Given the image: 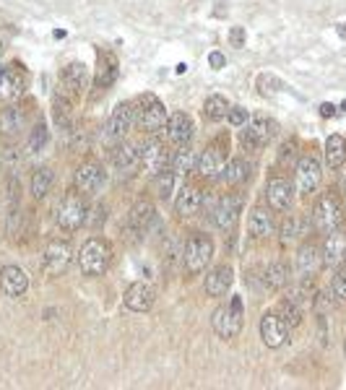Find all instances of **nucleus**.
<instances>
[{
    "label": "nucleus",
    "instance_id": "f257e3e1",
    "mask_svg": "<svg viewBox=\"0 0 346 390\" xmlns=\"http://www.w3.org/2000/svg\"><path fill=\"white\" fill-rule=\"evenodd\" d=\"M112 263V247L102 237H89L78 253V268L83 276H104Z\"/></svg>",
    "mask_w": 346,
    "mask_h": 390
},
{
    "label": "nucleus",
    "instance_id": "f03ea898",
    "mask_svg": "<svg viewBox=\"0 0 346 390\" xmlns=\"http://www.w3.org/2000/svg\"><path fill=\"white\" fill-rule=\"evenodd\" d=\"M341 221H344V206H341V200L333 193L320 195L318 203L312 206V227L318 229L320 235H331V232L341 229Z\"/></svg>",
    "mask_w": 346,
    "mask_h": 390
},
{
    "label": "nucleus",
    "instance_id": "7ed1b4c3",
    "mask_svg": "<svg viewBox=\"0 0 346 390\" xmlns=\"http://www.w3.org/2000/svg\"><path fill=\"white\" fill-rule=\"evenodd\" d=\"M136 118H138V125L144 127L146 133H159V130L167 125V118H169V115H167V107L156 99L154 94H144V97L138 99Z\"/></svg>",
    "mask_w": 346,
    "mask_h": 390
},
{
    "label": "nucleus",
    "instance_id": "20e7f679",
    "mask_svg": "<svg viewBox=\"0 0 346 390\" xmlns=\"http://www.w3.org/2000/svg\"><path fill=\"white\" fill-rule=\"evenodd\" d=\"M214 258V242H211L206 235H195L188 239L185 245V253H182V263H185V271L188 273H200L206 271V265L211 263Z\"/></svg>",
    "mask_w": 346,
    "mask_h": 390
},
{
    "label": "nucleus",
    "instance_id": "39448f33",
    "mask_svg": "<svg viewBox=\"0 0 346 390\" xmlns=\"http://www.w3.org/2000/svg\"><path fill=\"white\" fill-rule=\"evenodd\" d=\"M211 323H214V330L221 338H235L242 330V300L232 297L229 305H224V307H219L214 312Z\"/></svg>",
    "mask_w": 346,
    "mask_h": 390
},
{
    "label": "nucleus",
    "instance_id": "423d86ee",
    "mask_svg": "<svg viewBox=\"0 0 346 390\" xmlns=\"http://www.w3.org/2000/svg\"><path fill=\"white\" fill-rule=\"evenodd\" d=\"M86 218H89V209H86V203H83L81 193L68 195V198L60 203V209H57V227L65 229V232L81 229L83 224H86Z\"/></svg>",
    "mask_w": 346,
    "mask_h": 390
},
{
    "label": "nucleus",
    "instance_id": "0eeeda50",
    "mask_svg": "<svg viewBox=\"0 0 346 390\" xmlns=\"http://www.w3.org/2000/svg\"><path fill=\"white\" fill-rule=\"evenodd\" d=\"M73 260V247L65 239H53L47 242L45 253H42V271L47 276H60L68 271V265Z\"/></svg>",
    "mask_w": 346,
    "mask_h": 390
},
{
    "label": "nucleus",
    "instance_id": "6e6552de",
    "mask_svg": "<svg viewBox=\"0 0 346 390\" xmlns=\"http://www.w3.org/2000/svg\"><path fill=\"white\" fill-rule=\"evenodd\" d=\"M29 86V73L24 65L11 63L0 71V99L3 102H13L18 99Z\"/></svg>",
    "mask_w": 346,
    "mask_h": 390
},
{
    "label": "nucleus",
    "instance_id": "1a4fd4ad",
    "mask_svg": "<svg viewBox=\"0 0 346 390\" xmlns=\"http://www.w3.org/2000/svg\"><path fill=\"white\" fill-rule=\"evenodd\" d=\"M273 133H276V123L263 118V115H258L242 130V146L250 148V151H261V148H265V146L271 144Z\"/></svg>",
    "mask_w": 346,
    "mask_h": 390
},
{
    "label": "nucleus",
    "instance_id": "9d476101",
    "mask_svg": "<svg viewBox=\"0 0 346 390\" xmlns=\"http://www.w3.org/2000/svg\"><path fill=\"white\" fill-rule=\"evenodd\" d=\"M102 182H104V172H102V164L94 162V159L81 162L76 174H73L76 193H81V195H94L102 188Z\"/></svg>",
    "mask_w": 346,
    "mask_h": 390
},
{
    "label": "nucleus",
    "instance_id": "9b49d317",
    "mask_svg": "<svg viewBox=\"0 0 346 390\" xmlns=\"http://www.w3.org/2000/svg\"><path fill=\"white\" fill-rule=\"evenodd\" d=\"M320 162L315 156H302L297 162V169H294V185H297V193L300 195H310L315 193V188L320 185Z\"/></svg>",
    "mask_w": 346,
    "mask_h": 390
},
{
    "label": "nucleus",
    "instance_id": "f8f14e48",
    "mask_svg": "<svg viewBox=\"0 0 346 390\" xmlns=\"http://www.w3.org/2000/svg\"><path fill=\"white\" fill-rule=\"evenodd\" d=\"M133 123H136V107L130 102H120L107 120V138L109 141H123L127 130L133 127Z\"/></svg>",
    "mask_w": 346,
    "mask_h": 390
},
{
    "label": "nucleus",
    "instance_id": "ddd939ff",
    "mask_svg": "<svg viewBox=\"0 0 346 390\" xmlns=\"http://www.w3.org/2000/svg\"><path fill=\"white\" fill-rule=\"evenodd\" d=\"M86 83H89V71L83 63H68L60 73V89H63V97H68V99L81 97Z\"/></svg>",
    "mask_w": 346,
    "mask_h": 390
},
{
    "label": "nucleus",
    "instance_id": "4468645a",
    "mask_svg": "<svg viewBox=\"0 0 346 390\" xmlns=\"http://www.w3.org/2000/svg\"><path fill=\"white\" fill-rule=\"evenodd\" d=\"M167 164H169V154H167V146L162 141L151 138L148 144H144V148H141V167H144V172L148 177H156L159 172H164Z\"/></svg>",
    "mask_w": 346,
    "mask_h": 390
},
{
    "label": "nucleus",
    "instance_id": "2eb2a0df",
    "mask_svg": "<svg viewBox=\"0 0 346 390\" xmlns=\"http://www.w3.org/2000/svg\"><path fill=\"white\" fill-rule=\"evenodd\" d=\"M286 333H289V326H286V320H284L282 315L265 312L263 318H261V338H263V344L268 346V349L284 346Z\"/></svg>",
    "mask_w": 346,
    "mask_h": 390
},
{
    "label": "nucleus",
    "instance_id": "dca6fc26",
    "mask_svg": "<svg viewBox=\"0 0 346 390\" xmlns=\"http://www.w3.org/2000/svg\"><path fill=\"white\" fill-rule=\"evenodd\" d=\"M227 148L221 144H211L206 146V151L198 156V164H195V172L200 174V177H206V180H211V177H216V174H221V169H224V164H227V154H224Z\"/></svg>",
    "mask_w": 346,
    "mask_h": 390
},
{
    "label": "nucleus",
    "instance_id": "f3484780",
    "mask_svg": "<svg viewBox=\"0 0 346 390\" xmlns=\"http://www.w3.org/2000/svg\"><path fill=\"white\" fill-rule=\"evenodd\" d=\"M156 300V289L151 281H136L130 284L125 291V307L130 312H148Z\"/></svg>",
    "mask_w": 346,
    "mask_h": 390
},
{
    "label": "nucleus",
    "instance_id": "a211bd4d",
    "mask_svg": "<svg viewBox=\"0 0 346 390\" xmlns=\"http://www.w3.org/2000/svg\"><path fill=\"white\" fill-rule=\"evenodd\" d=\"M291 198H294V188L289 185V180L284 177H273L265 185V200H268V209L273 211H289Z\"/></svg>",
    "mask_w": 346,
    "mask_h": 390
},
{
    "label": "nucleus",
    "instance_id": "6ab92c4d",
    "mask_svg": "<svg viewBox=\"0 0 346 390\" xmlns=\"http://www.w3.org/2000/svg\"><path fill=\"white\" fill-rule=\"evenodd\" d=\"M240 209H242L240 195H224V198L219 200L216 211H214V224L221 232H229L237 224V218H240Z\"/></svg>",
    "mask_w": 346,
    "mask_h": 390
},
{
    "label": "nucleus",
    "instance_id": "aec40b11",
    "mask_svg": "<svg viewBox=\"0 0 346 390\" xmlns=\"http://www.w3.org/2000/svg\"><path fill=\"white\" fill-rule=\"evenodd\" d=\"M167 138H169V144L174 146H188V141L193 138V120L191 115H185V112H174L167 118Z\"/></svg>",
    "mask_w": 346,
    "mask_h": 390
},
{
    "label": "nucleus",
    "instance_id": "412c9836",
    "mask_svg": "<svg viewBox=\"0 0 346 390\" xmlns=\"http://www.w3.org/2000/svg\"><path fill=\"white\" fill-rule=\"evenodd\" d=\"M0 289L6 291L8 297H21L29 289V276L24 268L18 265H6L0 271Z\"/></svg>",
    "mask_w": 346,
    "mask_h": 390
},
{
    "label": "nucleus",
    "instance_id": "4be33fe9",
    "mask_svg": "<svg viewBox=\"0 0 346 390\" xmlns=\"http://www.w3.org/2000/svg\"><path fill=\"white\" fill-rule=\"evenodd\" d=\"M346 260V235L341 229L336 232H331L326 237V245H323V263L328 268H338V265H344Z\"/></svg>",
    "mask_w": 346,
    "mask_h": 390
},
{
    "label": "nucleus",
    "instance_id": "5701e85b",
    "mask_svg": "<svg viewBox=\"0 0 346 390\" xmlns=\"http://www.w3.org/2000/svg\"><path fill=\"white\" fill-rule=\"evenodd\" d=\"M323 265V253H318L315 245H302L297 253V276L302 281H310Z\"/></svg>",
    "mask_w": 346,
    "mask_h": 390
},
{
    "label": "nucleus",
    "instance_id": "b1692460",
    "mask_svg": "<svg viewBox=\"0 0 346 390\" xmlns=\"http://www.w3.org/2000/svg\"><path fill=\"white\" fill-rule=\"evenodd\" d=\"M27 130V112L21 107H6L0 112V136L18 138Z\"/></svg>",
    "mask_w": 346,
    "mask_h": 390
},
{
    "label": "nucleus",
    "instance_id": "393cba45",
    "mask_svg": "<svg viewBox=\"0 0 346 390\" xmlns=\"http://www.w3.org/2000/svg\"><path fill=\"white\" fill-rule=\"evenodd\" d=\"M200 206H203V193H200V188H195V185H185L180 190V195H177V200H174V211H177V216H182V218L198 214Z\"/></svg>",
    "mask_w": 346,
    "mask_h": 390
},
{
    "label": "nucleus",
    "instance_id": "a878e982",
    "mask_svg": "<svg viewBox=\"0 0 346 390\" xmlns=\"http://www.w3.org/2000/svg\"><path fill=\"white\" fill-rule=\"evenodd\" d=\"M154 218H156L154 206H151L148 200H138L136 206L130 209V214H127V224H130V229H133V232H138V235H146V232H148V227L154 224Z\"/></svg>",
    "mask_w": 346,
    "mask_h": 390
},
{
    "label": "nucleus",
    "instance_id": "bb28decb",
    "mask_svg": "<svg viewBox=\"0 0 346 390\" xmlns=\"http://www.w3.org/2000/svg\"><path fill=\"white\" fill-rule=\"evenodd\" d=\"M118 73H120L118 57H115L112 53H102L99 55V68H97V78H94V86H97L99 91L109 89L112 83L118 81Z\"/></svg>",
    "mask_w": 346,
    "mask_h": 390
},
{
    "label": "nucleus",
    "instance_id": "cd10ccee",
    "mask_svg": "<svg viewBox=\"0 0 346 390\" xmlns=\"http://www.w3.org/2000/svg\"><path fill=\"white\" fill-rule=\"evenodd\" d=\"M247 232L255 237V239H265L276 232V224H273V216L265 209H253L250 216H247Z\"/></svg>",
    "mask_w": 346,
    "mask_h": 390
},
{
    "label": "nucleus",
    "instance_id": "c85d7f7f",
    "mask_svg": "<svg viewBox=\"0 0 346 390\" xmlns=\"http://www.w3.org/2000/svg\"><path fill=\"white\" fill-rule=\"evenodd\" d=\"M232 268L229 265H219V268H214V271L206 276V294L209 297H224L229 291V286H232Z\"/></svg>",
    "mask_w": 346,
    "mask_h": 390
},
{
    "label": "nucleus",
    "instance_id": "c756f323",
    "mask_svg": "<svg viewBox=\"0 0 346 390\" xmlns=\"http://www.w3.org/2000/svg\"><path fill=\"white\" fill-rule=\"evenodd\" d=\"M138 162H141V151L133 144H120L112 151V164H115L118 172H130Z\"/></svg>",
    "mask_w": 346,
    "mask_h": 390
},
{
    "label": "nucleus",
    "instance_id": "7c9ffc66",
    "mask_svg": "<svg viewBox=\"0 0 346 390\" xmlns=\"http://www.w3.org/2000/svg\"><path fill=\"white\" fill-rule=\"evenodd\" d=\"M263 284L265 289L271 291H282L286 284H289V265L282 263V260H276V263H271L268 268L263 271Z\"/></svg>",
    "mask_w": 346,
    "mask_h": 390
},
{
    "label": "nucleus",
    "instance_id": "2f4dec72",
    "mask_svg": "<svg viewBox=\"0 0 346 390\" xmlns=\"http://www.w3.org/2000/svg\"><path fill=\"white\" fill-rule=\"evenodd\" d=\"M172 172L177 174V177H188L191 172H195V164H198V156H195V151L193 148H188V146H180V151L172 156Z\"/></svg>",
    "mask_w": 346,
    "mask_h": 390
},
{
    "label": "nucleus",
    "instance_id": "473e14b6",
    "mask_svg": "<svg viewBox=\"0 0 346 390\" xmlns=\"http://www.w3.org/2000/svg\"><path fill=\"white\" fill-rule=\"evenodd\" d=\"M326 164L331 169H338L346 164V138L331 136L326 141Z\"/></svg>",
    "mask_w": 346,
    "mask_h": 390
},
{
    "label": "nucleus",
    "instance_id": "72a5a7b5",
    "mask_svg": "<svg viewBox=\"0 0 346 390\" xmlns=\"http://www.w3.org/2000/svg\"><path fill=\"white\" fill-rule=\"evenodd\" d=\"M247 174H250L247 162L245 159H240V156H235V159H229V162L224 164V169H221V180L227 182V185H240V182L247 180Z\"/></svg>",
    "mask_w": 346,
    "mask_h": 390
},
{
    "label": "nucleus",
    "instance_id": "f704fd0d",
    "mask_svg": "<svg viewBox=\"0 0 346 390\" xmlns=\"http://www.w3.org/2000/svg\"><path fill=\"white\" fill-rule=\"evenodd\" d=\"M227 112H229V104L224 97H219V94H211L206 104H203V115L206 120L211 123H221V120H227Z\"/></svg>",
    "mask_w": 346,
    "mask_h": 390
},
{
    "label": "nucleus",
    "instance_id": "c9c22d12",
    "mask_svg": "<svg viewBox=\"0 0 346 390\" xmlns=\"http://www.w3.org/2000/svg\"><path fill=\"white\" fill-rule=\"evenodd\" d=\"M53 180L55 174L50 167H39L34 174H32V195L34 198H45L47 193H50V188H53Z\"/></svg>",
    "mask_w": 346,
    "mask_h": 390
},
{
    "label": "nucleus",
    "instance_id": "e433bc0d",
    "mask_svg": "<svg viewBox=\"0 0 346 390\" xmlns=\"http://www.w3.org/2000/svg\"><path fill=\"white\" fill-rule=\"evenodd\" d=\"M53 115H55V123H57V127L60 130H68L73 123V109H71V102H68V97H57L53 104Z\"/></svg>",
    "mask_w": 346,
    "mask_h": 390
},
{
    "label": "nucleus",
    "instance_id": "4c0bfd02",
    "mask_svg": "<svg viewBox=\"0 0 346 390\" xmlns=\"http://www.w3.org/2000/svg\"><path fill=\"white\" fill-rule=\"evenodd\" d=\"M302 235H305V218L302 216H289L282 224V239L284 242H291V239H297V237H302Z\"/></svg>",
    "mask_w": 346,
    "mask_h": 390
},
{
    "label": "nucleus",
    "instance_id": "58836bf2",
    "mask_svg": "<svg viewBox=\"0 0 346 390\" xmlns=\"http://www.w3.org/2000/svg\"><path fill=\"white\" fill-rule=\"evenodd\" d=\"M174 177H177V174H174V172H167V169L156 174V185H154V188H156V195H159L162 200H169V198H172Z\"/></svg>",
    "mask_w": 346,
    "mask_h": 390
},
{
    "label": "nucleus",
    "instance_id": "ea45409f",
    "mask_svg": "<svg viewBox=\"0 0 346 390\" xmlns=\"http://www.w3.org/2000/svg\"><path fill=\"white\" fill-rule=\"evenodd\" d=\"M279 315L286 320V326H300L302 309H300V305H297V302L289 297L286 302H282V307H279Z\"/></svg>",
    "mask_w": 346,
    "mask_h": 390
},
{
    "label": "nucleus",
    "instance_id": "a19ab883",
    "mask_svg": "<svg viewBox=\"0 0 346 390\" xmlns=\"http://www.w3.org/2000/svg\"><path fill=\"white\" fill-rule=\"evenodd\" d=\"M331 289H333V297H336L338 302H346V268H341V271L333 276Z\"/></svg>",
    "mask_w": 346,
    "mask_h": 390
},
{
    "label": "nucleus",
    "instance_id": "79ce46f5",
    "mask_svg": "<svg viewBox=\"0 0 346 390\" xmlns=\"http://www.w3.org/2000/svg\"><path fill=\"white\" fill-rule=\"evenodd\" d=\"M47 144V127L45 123H39L34 127V133H32V141H29V151H36V148H42Z\"/></svg>",
    "mask_w": 346,
    "mask_h": 390
},
{
    "label": "nucleus",
    "instance_id": "37998d69",
    "mask_svg": "<svg viewBox=\"0 0 346 390\" xmlns=\"http://www.w3.org/2000/svg\"><path fill=\"white\" fill-rule=\"evenodd\" d=\"M227 123L232 127H242L247 123V109H242V107H229Z\"/></svg>",
    "mask_w": 346,
    "mask_h": 390
},
{
    "label": "nucleus",
    "instance_id": "c03bdc74",
    "mask_svg": "<svg viewBox=\"0 0 346 390\" xmlns=\"http://www.w3.org/2000/svg\"><path fill=\"white\" fill-rule=\"evenodd\" d=\"M247 32L242 27H232L229 29V45L232 47H245Z\"/></svg>",
    "mask_w": 346,
    "mask_h": 390
},
{
    "label": "nucleus",
    "instance_id": "a18cd8bd",
    "mask_svg": "<svg viewBox=\"0 0 346 390\" xmlns=\"http://www.w3.org/2000/svg\"><path fill=\"white\" fill-rule=\"evenodd\" d=\"M209 63H211V68H224V65H227V60H224V55L221 53H211L209 55Z\"/></svg>",
    "mask_w": 346,
    "mask_h": 390
},
{
    "label": "nucleus",
    "instance_id": "49530a36",
    "mask_svg": "<svg viewBox=\"0 0 346 390\" xmlns=\"http://www.w3.org/2000/svg\"><path fill=\"white\" fill-rule=\"evenodd\" d=\"M320 115H323V118H333V115H336V107H333V104H320Z\"/></svg>",
    "mask_w": 346,
    "mask_h": 390
},
{
    "label": "nucleus",
    "instance_id": "de8ad7c7",
    "mask_svg": "<svg viewBox=\"0 0 346 390\" xmlns=\"http://www.w3.org/2000/svg\"><path fill=\"white\" fill-rule=\"evenodd\" d=\"M341 109H344V112H346V99H344V104H341Z\"/></svg>",
    "mask_w": 346,
    "mask_h": 390
},
{
    "label": "nucleus",
    "instance_id": "09e8293b",
    "mask_svg": "<svg viewBox=\"0 0 346 390\" xmlns=\"http://www.w3.org/2000/svg\"><path fill=\"white\" fill-rule=\"evenodd\" d=\"M344 351H346V344H344Z\"/></svg>",
    "mask_w": 346,
    "mask_h": 390
}]
</instances>
